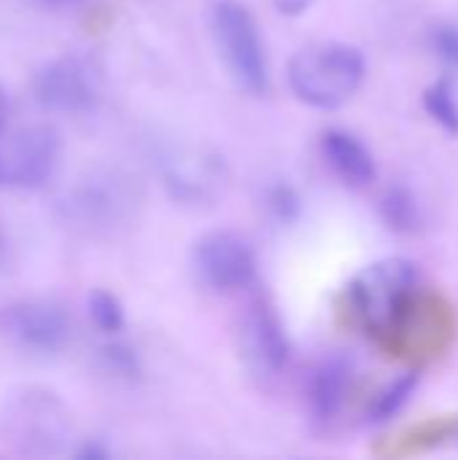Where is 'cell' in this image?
Here are the masks:
<instances>
[{
  "mask_svg": "<svg viewBox=\"0 0 458 460\" xmlns=\"http://www.w3.org/2000/svg\"><path fill=\"white\" fill-rule=\"evenodd\" d=\"M364 54L343 40L305 46L286 65V84L292 94L319 111L346 105L364 84Z\"/></svg>",
  "mask_w": 458,
  "mask_h": 460,
  "instance_id": "1",
  "label": "cell"
},
{
  "mask_svg": "<svg viewBox=\"0 0 458 460\" xmlns=\"http://www.w3.org/2000/svg\"><path fill=\"white\" fill-rule=\"evenodd\" d=\"M418 270L408 259H381L348 283V305L356 321L378 340H391L416 305Z\"/></svg>",
  "mask_w": 458,
  "mask_h": 460,
  "instance_id": "2",
  "label": "cell"
},
{
  "mask_svg": "<svg viewBox=\"0 0 458 460\" xmlns=\"http://www.w3.org/2000/svg\"><path fill=\"white\" fill-rule=\"evenodd\" d=\"M3 442L27 458H51L67 450L73 423L65 402L40 385H24L8 394L0 412Z\"/></svg>",
  "mask_w": 458,
  "mask_h": 460,
  "instance_id": "3",
  "label": "cell"
},
{
  "mask_svg": "<svg viewBox=\"0 0 458 460\" xmlns=\"http://www.w3.org/2000/svg\"><path fill=\"white\" fill-rule=\"evenodd\" d=\"M138 194L127 175L116 170H92L78 178L57 205L65 224L86 234H108L132 218Z\"/></svg>",
  "mask_w": 458,
  "mask_h": 460,
  "instance_id": "4",
  "label": "cell"
},
{
  "mask_svg": "<svg viewBox=\"0 0 458 460\" xmlns=\"http://www.w3.org/2000/svg\"><path fill=\"white\" fill-rule=\"evenodd\" d=\"M211 32L232 81L254 97L267 94L270 65L251 11L238 0H216L211 8Z\"/></svg>",
  "mask_w": 458,
  "mask_h": 460,
  "instance_id": "5",
  "label": "cell"
},
{
  "mask_svg": "<svg viewBox=\"0 0 458 460\" xmlns=\"http://www.w3.org/2000/svg\"><path fill=\"white\" fill-rule=\"evenodd\" d=\"M62 140L51 124H22L0 132V189L35 191L59 164Z\"/></svg>",
  "mask_w": 458,
  "mask_h": 460,
  "instance_id": "6",
  "label": "cell"
},
{
  "mask_svg": "<svg viewBox=\"0 0 458 460\" xmlns=\"http://www.w3.org/2000/svg\"><path fill=\"white\" fill-rule=\"evenodd\" d=\"M30 89L51 113H89L100 102V70L81 54H62L32 73Z\"/></svg>",
  "mask_w": 458,
  "mask_h": 460,
  "instance_id": "7",
  "label": "cell"
},
{
  "mask_svg": "<svg viewBox=\"0 0 458 460\" xmlns=\"http://www.w3.org/2000/svg\"><path fill=\"white\" fill-rule=\"evenodd\" d=\"M70 334L73 323L67 310L51 299H19L0 307V337L27 353H62Z\"/></svg>",
  "mask_w": 458,
  "mask_h": 460,
  "instance_id": "8",
  "label": "cell"
},
{
  "mask_svg": "<svg viewBox=\"0 0 458 460\" xmlns=\"http://www.w3.org/2000/svg\"><path fill=\"white\" fill-rule=\"evenodd\" d=\"M194 270L208 288L235 294L254 286L256 253L235 232H211L194 243Z\"/></svg>",
  "mask_w": 458,
  "mask_h": 460,
  "instance_id": "9",
  "label": "cell"
},
{
  "mask_svg": "<svg viewBox=\"0 0 458 460\" xmlns=\"http://www.w3.org/2000/svg\"><path fill=\"white\" fill-rule=\"evenodd\" d=\"M165 186L170 194L181 202L200 205L213 202L221 197V189L227 183V167L216 154L205 151H186L173 154L165 159Z\"/></svg>",
  "mask_w": 458,
  "mask_h": 460,
  "instance_id": "10",
  "label": "cell"
},
{
  "mask_svg": "<svg viewBox=\"0 0 458 460\" xmlns=\"http://www.w3.org/2000/svg\"><path fill=\"white\" fill-rule=\"evenodd\" d=\"M243 345H246V356L251 358V364L259 372L275 375L289 364V340L283 332L281 318L275 315V310L265 302L256 299L248 305L246 318H243Z\"/></svg>",
  "mask_w": 458,
  "mask_h": 460,
  "instance_id": "11",
  "label": "cell"
},
{
  "mask_svg": "<svg viewBox=\"0 0 458 460\" xmlns=\"http://www.w3.org/2000/svg\"><path fill=\"white\" fill-rule=\"evenodd\" d=\"M327 167L351 189H364L378 178L373 151L348 129H327L319 140Z\"/></svg>",
  "mask_w": 458,
  "mask_h": 460,
  "instance_id": "12",
  "label": "cell"
},
{
  "mask_svg": "<svg viewBox=\"0 0 458 460\" xmlns=\"http://www.w3.org/2000/svg\"><path fill=\"white\" fill-rule=\"evenodd\" d=\"M351 391V367L343 358H329L324 361L308 385V402L316 418L321 420H332L348 399Z\"/></svg>",
  "mask_w": 458,
  "mask_h": 460,
  "instance_id": "13",
  "label": "cell"
},
{
  "mask_svg": "<svg viewBox=\"0 0 458 460\" xmlns=\"http://www.w3.org/2000/svg\"><path fill=\"white\" fill-rule=\"evenodd\" d=\"M86 315L92 321V326L108 337H116L124 332V305L119 302L116 294L105 291V288H94L89 296H86Z\"/></svg>",
  "mask_w": 458,
  "mask_h": 460,
  "instance_id": "14",
  "label": "cell"
},
{
  "mask_svg": "<svg viewBox=\"0 0 458 460\" xmlns=\"http://www.w3.org/2000/svg\"><path fill=\"white\" fill-rule=\"evenodd\" d=\"M381 216L383 221L394 229V232H413L421 224V213L418 205L413 199V194L402 186H394L383 194L381 199Z\"/></svg>",
  "mask_w": 458,
  "mask_h": 460,
  "instance_id": "15",
  "label": "cell"
},
{
  "mask_svg": "<svg viewBox=\"0 0 458 460\" xmlns=\"http://www.w3.org/2000/svg\"><path fill=\"white\" fill-rule=\"evenodd\" d=\"M424 108L427 113L451 135H458V100L456 89L448 78H440L427 86L424 92Z\"/></svg>",
  "mask_w": 458,
  "mask_h": 460,
  "instance_id": "16",
  "label": "cell"
},
{
  "mask_svg": "<svg viewBox=\"0 0 458 460\" xmlns=\"http://www.w3.org/2000/svg\"><path fill=\"white\" fill-rule=\"evenodd\" d=\"M416 385H418V375H416V372H410V375L400 377L394 385H389V388H386V391L373 402V407H370V418H373L375 423H381V420H389L391 415H397V412L408 404V399L413 396Z\"/></svg>",
  "mask_w": 458,
  "mask_h": 460,
  "instance_id": "17",
  "label": "cell"
},
{
  "mask_svg": "<svg viewBox=\"0 0 458 460\" xmlns=\"http://www.w3.org/2000/svg\"><path fill=\"white\" fill-rule=\"evenodd\" d=\"M97 356H100V364L116 377H138L140 375L138 353L124 342H108L97 350Z\"/></svg>",
  "mask_w": 458,
  "mask_h": 460,
  "instance_id": "18",
  "label": "cell"
},
{
  "mask_svg": "<svg viewBox=\"0 0 458 460\" xmlns=\"http://www.w3.org/2000/svg\"><path fill=\"white\" fill-rule=\"evenodd\" d=\"M429 49L448 65L458 67V24L437 22L429 27Z\"/></svg>",
  "mask_w": 458,
  "mask_h": 460,
  "instance_id": "19",
  "label": "cell"
},
{
  "mask_svg": "<svg viewBox=\"0 0 458 460\" xmlns=\"http://www.w3.org/2000/svg\"><path fill=\"white\" fill-rule=\"evenodd\" d=\"M267 210L278 221H294L300 213V197L294 194V189L289 183H275L267 191Z\"/></svg>",
  "mask_w": 458,
  "mask_h": 460,
  "instance_id": "20",
  "label": "cell"
},
{
  "mask_svg": "<svg viewBox=\"0 0 458 460\" xmlns=\"http://www.w3.org/2000/svg\"><path fill=\"white\" fill-rule=\"evenodd\" d=\"M76 458H89V460H97V458H108L111 453H108V447L103 445V442H97V439H89V442H84L81 447H76V453H73Z\"/></svg>",
  "mask_w": 458,
  "mask_h": 460,
  "instance_id": "21",
  "label": "cell"
},
{
  "mask_svg": "<svg viewBox=\"0 0 458 460\" xmlns=\"http://www.w3.org/2000/svg\"><path fill=\"white\" fill-rule=\"evenodd\" d=\"M275 3V8L281 11V13H286V16H300V13H305L316 0H273Z\"/></svg>",
  "mask_w": 458,
  "mask_h": 460,
  "instance_id": "22",
  "label": "cell"
},
{
  "mask_svg": "<svg viewBox=\"0 0 458 460\" xmlns=\"http://www.w3.org/2000/svg\"><path fill=\"white\" fill-rule=\"evenodd\" d=\"M5 119H8V94L0 84V132L5 129Z\"/></svg>",
  "mask_w": 458,
  "mask_h": 460,
  "instance_id": "23",
  "label": "cell"
},
{
  "mask_svg": "<svg viewBox=\"0 0 458 460\" xmlns=\"http://www.w3.org/2000/svg\"><path fill=\"white\" fill-rule=\"evenodd\" d=\"M46 5H70V3H78V0H40Z\"/></svg>",
  "mask_w": 458,
  "mask_h": 460,
  "instance_id": "24",
  "label": "cell"
}]
</instances>
